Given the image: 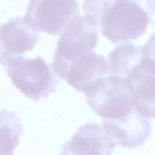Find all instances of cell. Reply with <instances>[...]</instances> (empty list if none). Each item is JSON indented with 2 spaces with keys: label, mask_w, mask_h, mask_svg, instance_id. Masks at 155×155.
Wrapping results in <instances>:
<instances>
[{
  "label": "cell",
  "mask_w": 155,
  "mask_h": 155,
  "mask_svg": "<svg viewBox=\"0 0 155 155\" xmlns=\"http://www.w3.org/2000/svg\"><path fill=\"white\" fill-rule=\"evenodd\" d=\"M82 9L113 44L143 35L155 14L154 0H84Z\"/></svg>",
  "instance_id": "6da1fadb"
},
{
  "label": "cell",
  "mask_w": 155,
  "mask_h": 155,
  "mask_svg": "<svg viewBox=\"0 0 155 155\" xmlns=\"http://www.w3.org/2000/svg\"><path fill=\"white\" fill-rule=\"evenodd\" d=\"M12 84L24 95L38 101L54 93L61 78L42 57L34 59L19 55L4 66Z\"/></svg>",
  "instance_id": "7a4b0ae2"
},
{
  "label": "cell",
  "mask_w": 155,
  "mask_h": 155,
  "mask_svg": "<svg viewBox=\"0 0 155 155\" xmlns=\"http://www.w3.org/2000/svg\"><path fill=\"white\" fill-rule=\"evenodd\" d=\"M99 27L88 15H76L65 26L58 40L52 66L60 77L66 66L96 47Z\"/></svg>",
  "instance_id": "3957f363"
},
{
  "label": "cell",
  "mask_w": 155,
  "mask_h": 155,
  "mask_svg": "<svg viewBox=\"0 0 155 155\" xmlns=\"http://www.w3.org/2000/svg\"><path fill=\"white\" fill-rule=\"evenodd\" d=\"M84 94L90 108L103 119H116L134 108L130 84L116 76H106Z\"/></svg>",
  "instance_id": "277c9868"
},
{
  "label": "cell",
  "mask_w": 155,
  "mask_h": 155,
  "mask_svg": "<svg viewBox=\"0 0 155 155\" xmlns=\"http://www.w3.org/2000/svg\"><path fill=\"white\" fill-rule=\"evenodd\" d=\"M79 10L76 0H30L24 18L40 32L57 35Z\"/></svg>",
  "instance_id": "5b68a950"
},
{
  "label": "cell",
  "mask_w": 155,
  "mask_h": 155,
  "mask_svg": "<svg viewBox=\"0 0 155 155\" xmlns=\"http://www.w3.org/2000/svg\"><path fill=\"white\" fill-rule=\"evenodd\" d=\"M40 31L23 17L9 19L1 26L0 58L4 67L12 58L31 50L39 41Z\"/></svg>",
  "instance_id": "8992f818"
},
{
  "label": "cell",
  "mask_w": 155,
  "mask_h": 155,
  "mask_svg": "<svg viewBox=\"0 0 155 155\" xmlns=\"http://www.w3.org/2000/svg\"><path fill=\"white\" fill-rule=\"evenodd\" d=\"M109 74L106 58L93 50L70 62L60 78L78 91L85 92Z\"/></svg>",
  "instance_id": "52a82bcc"
},
{
  "label": "cell",
  "mask_w": 155,
  "mask_h": 155,
  "mask_svg": "<svg viewBox=\"0 0 155 155\" xmlns=\"http://www.w3.org/2000/svg\"><path fill=\"white\" fill-rule=\"evenodd\" d=\"M102 124L116 143L128 148L142 145L151 130L149 119L142 116L135 108L122 117L104 119Z\"/></svg>",
  "instance_id": "ba28073f"
},
{
  "label": "cell",
  "mask_w": 155,
  "mask_h": 155,
  "mask_svg": "<svg viewBox=\"0 0 155 155\" xmlns=\"http://www.w3.org/2000/svg\"><path fill=\"white\" fill-rule=\"evenodd\" d=\"M116 145L102 125L87 123L81 126L61 148V154L109 155Z\"/></svg>",
  "instance_id": "9c48e42d"
},
{
  "label": "cell",
  "mask_w": 155,
  "mask_h": 155,
  "mask_svg": "<svg viewBox=\"0 0 155 155\" xmlns=\"http://www.w3.org/2000/svg\"><path fill=\"white\" fill-rule=\"evenodd\" d=\"M127 81L132 88L136 110L145 117L155 118V75L148 72L142 62Z\"/></svg>",
  "instance_id": "30bf717a"
},
{
  "label": "cell",
  "mask_w": 155,
  "mask_h": 155,
  "mask_svg": "<svg viewBox=\"0 0 155 155\" xmlns=\"http://www.w3.org/2000/svg\"><path fill=\"white\" fill-rule=\"evenodd\" d=\"M142 47L130 42L117 46L108 55L109 75L127 81L142 61Z\"/></svg>",
  "instance_id": "8fae6325"
},
{
  "label": "cell",
  "mask_w": 155,
  "mask_h": 155,
  "mask_svg": "<svg viewBox=\"0 0 155 155\" xmlns=\"http://www.w3.org/2000/svg\"><path fill=\"white\" fill-rule=\"evenodd\" d=\"M23 126L12 111H1V154H12L18 145Z\"/></svg>",
  "instance_id": "7c38bea8"
},
{
  "label": "cell",
  "mask_w": 155,
  "mask_h": 155,
  "mask_svg": "<svg viewBox=\"0 0 155 155\" xmlns=\"http://www.w3.org/2000/svg\"><path fill=\"white\" fill-rule=\"evenodd\" d=\"M142 64L148 72L155 75V33L142 47Z\"/></svg>",
  "instance_id": "4fadbf2b"
}]
</instances>
